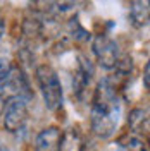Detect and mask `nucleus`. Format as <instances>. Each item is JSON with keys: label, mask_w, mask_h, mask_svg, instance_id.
<instances>
[{"label": "nucleus", "mask_w": 150, "mask_h": 151, "mask_svg": "<svg viewBox=\"0 0 150 151\" xmlns=\"http://www.w3.org/2000/svg\"><path fill=\"white\" fill-rule=\"evenodd\" d=\"M150 4L149 0H133L130 5V21L135 28H143L149 24Z\"/></svg>", "instance_id": "nucleus-9"}, {"label": "nucleus", "mask_w": 150, "mask_h": 151, "mask_svg": "<svg viewBox=\"0 0 150 151\" xmlns=\"http://www.w3.org/2000/svg\"><path fill=\"white\" fill-rule=\"evenodd\" d=\"M28 100L26 98H10L4 108V127L5 131L16 132L23 131L28 122Z\"/></svg>", "instance_id": "nucleus-4"}, {"label": "nucleus", "mask_w": 150, "mask_h": 151, "mask_svg": "<svg viewBox=\"0 0 150 151\" xmlns=\"http://www.w3.org/2000/svg\"><path fill=\"white\" fill-rule=\"evenodd\" d=\"M60 136H62V131L59 127H55V125L45 127L36 136V139H35V150L36 151H59Z\"/></svg>", "instance_id": "nucleus-6"}, {"label": "nucleus", "mask_w": 150, "mask_h": 151, "mask_svg": "<svg viewBox=\"0 0 150 151\" xmlns=\"http://www.w3.org/2000/svg\"><path fill=\"white\" fill-rule=\"evenodd\" d=\"M79 4H81V0H36V7H40L42 12L52 14V16L69 14Z\"/></svg>", "instance_id": "nucleus-7"}, {"label": "nucleus", "mask_w": 150, "mask_h": 151, "mask_svg": "<svg viewBox=\"0 0 150 151\" xmlns=\"http://www.w3.org/2000/svg\"><path fill=\"white\" fill-rule=\"evenodd\" d=\"M92 65L90 62L84 58V57H79V62H78V69L74 72V79H73V91H74L78 96L84 91V88L90 83V77H92Z\"/></svg>", "instance_id": "nucleus-8"}, {"label": "nucleus", "mask_w": 150, "mask_h": 151, "mask_svg": "<svg viewBox=\"0 0 150 151\" xmlns=\"http://www.w3.org/2000/svg\"><path fill=\"white\" fill-rule=\"evenodd\" d=\"M83 150H84V141L78 129L71 127L67 131H62L59 151H83Z\"/></svg>", "instance_id": "nucleus-10"}, {"label": "nucleus", "mask_w": 150, "mask_h": 151, "mask_svg": "<svg viewBox=\"0 0 150 151\" xmlns=\"http://www.w3.org/2000/svg\"><path fill=\"white\" fill-rule=\"evenodd\" d=\"M4 31H5V28H4V22L0 21V40H2V36H4Z\"/></svg>", "instance_id": "nucleus-16"}, {"label": "nucleus", "mask_w": 150, "mask_h": 151, "mask_svg": "<svg viewBox=\"0 0 150 151\" xmlns=\"http://www.w3.org/2000/svg\"><path fill=\"white\" fill-rule=\"evenodd\" d=\"M149 76H150V65H149V64H145V72H143V83H145V88H149V86H150Z\"/></svg>", "instance_id": "nucleus-14"}, {"label": "nucleus", "mask_w": 150, "mask_h": 151, "mask_svg": "<svg viewBox=\"0 0 150 151\" xmlns=\"http://www.w3.org/2000/svg\"><path fill=\"white\" fill-rule=\"evenodd\" d=\"M117 150L119 151H149V146H147V141L141 136L130 132V134L122 136L119 139Z\"/></svg>", "instance_id": "nucleus-12"}, {"label": "nucleus", "mask_w": 150, "mask_h": 151, "mask_svg": "<svg viewBox=\"0 0 150 151\" xmlns=\"http://www.w3.org/2000/svg\"><path fill=\"white\" fill-rule=\"evenodd\" d=\"M119 117H121V103L117 91L109 79H103L98 83L92 100V113H90L92 131L98 137H111L117 129Z\"/></svg>", "instance_id": "nucleus-1"}, {"label": "nucleus", "mask_w": 150, "mask_h": 151, "mask_svg": "<svg viewBox=\"0 0 150 151\" xmlns=\"http://www.w3.org/2000/svg\"><path fill=\"white\" fill-rule=\"evenodd\" d=\"M5 103H7V101H5V100H4V98L0 96V115L4 113V108H5Z\"/></svg>", "instance_id": "nucleus-15"}, {"label": "nucleus", "mask_w": 150, "mask_h": 151, "mask_svg": "<svg viewBox=\"0 0 150 151\" xmlns=\"http://www.w3.org/2000/svg\"><path fill=\"white\" fill-rule=\"evenodd\" d=\"M12 70V65L7 58H0V83H4L7 79V76L10 74Z\"/></svg>", "instance_id": "nucleus-13"}, {"label": "nucleus", "mask_w": 150, "mask_h": 151, "mask_svg": "<svg viewBox=\"0 0 150 151\" xmlns=\"http://www.w3.org/2000/svg\"><path fill=\"white\" fill-rule=\"evenodd\" d=\"M36 81L38 86H40V91H42V96H43L45 106L48 110H54V112L59 110L62 106V100H64L59 74L50 65L43 64L36 69Z\"/></svg>", "instance_id": "nucleus-2"}, {"label": "nucleus", "mask_w": 150, "mask_h": 151, "mask_svg": "<svg viewBox=\"0 0 150 151\" xmlns=\"http://www.w3.org/2000/svg\"><path fill=\"white\" fill-rule=\"evenodd\" d=\"M92 50H93V55L97 58V62H98V65L107 69V70L116 69L119 60H121L117 43L112 38L105 36V35H98V36L93 38Z\"/></svg>", "instance_id": "nucleus-3"}, {"label": "nucleus", "mask_w": 150, "mask_h": 151, "mask_svg": "<svg viewBox=\"0 0 150 151\" xmlns=\"http://www.w3.org/2000/svg\"><path fill=\"white\" fill-rule=\"evenodd\" d=\"M29 86L21 70H10L7 79L0 83V96L7 101L10 98H29Z\"/></svg>", "instance_id": "nucleus-5"}, {"label": "nucleus", "mask_w": 150, "mask_h": 151, "mask_svg": "<svg viewBox=\"0 0 150 151\" xmlns=\"http://www.w3.org/2000/svg\"><path fill=\"white\" fill-rule=\"evenodd\" d=\"M128 124H130V129L133 134H147L149 131V112L143 110V108H135L130 117H128Z\"/></svg>", "instance_id": "nucleus-11"}]
</instances>
